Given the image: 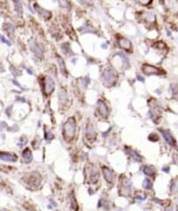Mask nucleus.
I'll return each mask as SVG.
<instances>
[{
	"label": "nucleus",
	"instance_id": "f257e3e1",
	"mask_svg": "<svg viewBox=\"0 0 178 211\" xmlns=\"http://www.w3.org/2000/svg\"><path fill=\"white\" fill-rule=\"evenodd\" d=\"M117 79V72L111 67H108L102 74V81H103L104 84L107 87L113 86L116 84Z\"/></svg>",
	"mask_w": 178,
	"mask_h": 211
},
{
	"label": "nucleus",
	"instance_id": "f03ea898",
	"mask_svg": "<svg viewBox=\"0 0 178 211\" xmlns=\"http://www.w3.org/2000/svg\"><path fill=\"white\" fill-rule=\"evenodd\" d=\"M64 136L67 137L69 139H71L74 135H75V131H76V123L74 119H69V121L64 124Z\"/></svg>",
	"mask_w": 178,
	"mask_h": 211
},
{
	"label": "nucleus",
	"instance_id": "7ed1b4c3",
	"mask_svg": "<svg viewBox=\"0 0 178 211\" xmlns=\"http://www.w3.org/2000/svg\"><path fill=\"white\" fill-rule=\"evenodd\" d=\"M26 183L27 185H30L31 187L38 186V184L40 183V176L36 173L31 174V176L26 178Z\"/></svg>",
	"mask_w": 178,
	"mask_h": 211
},
{
	"label": "nucleus",
	"instance_id": "20e7f679",
	"mask_svg": "<svg viewBox=\"0 0 178 211\" xmlns=\"http://www.w3.org/2000/svg\"><path fill=\"white\" fill-rule=\"evenodd\" d=\"M55 88V83L53 79L50 77H45V84H44V91L46 95H50Z\"/></svg>",
	"mask_w": 178,
	"mask_h": 211
},
{
	"label": "nucleus",
	"instance_id": "39448f33",
	"mask_svg": "<svg viewBox=\"0 0 178 211\" xmlns=\"http://www.w3.org/2000/svg\"><path fill=\"white\" fill-rule=\"evenodd\" d=\"M30 47H31V51L34 53V55L36 57H40V58L43 57V54H44L43 50L39 47V45L36 43L35 41L32 40L30 42Z\"/></svg>",
	"mask_w": 178,
	"mask_h": 211
},
{
	"label": "nucleus",
	"instance_id": "423d86ee",
	"mask_svg": "<svg viewBox=\"0 0 178 211\" xmlns=\"http://www.w3.org/2000/svg\"><path fill=\"white\" fill-rule=\"evenodd\" d=\"M142 71L146 74V75H152V74H161L162 73V71L160 70L158 68H156L152 65H149V64H144L142 65Z\"/></svg>",
	"mask_w": 178,
	"mask_h": 211
},
{
	"label": "nucleus",
	"instance_id": "0eeeda50",
	"mask_svg": "<svg viewBox=\"0 0 178 211\" xmlns=\"http://www.w3.org/2000/svg\"><path fill=\"white\" fill-rule=\"evenodd\" d=\"M0 159L5 162H14L17 160V157L13 154L7 152H0Z\"/></svg>",
	"mask_w": 178,
	"mask_h": 211
},
{
	"label": "nucleus",
	"instance_id": "6e6552de",
	"mask_svg": "<svg viewBox=\"0 0 178 211\" xmlns=\"http://www.w3.org/2000/svg\"><path fill=\"white\" fill-rule=\"evenodd\" d=\"M35 9L36 11L38 12V14H39L40 16H42L44 18H45V19H49V18L51 17V14L50 11H46V10L41 8V7L38 6L36 4H35Z\"/></svg>",
	"mask_w": 178,
	"mask_h": 211
},
{
	"label": "nucleus",
	"instance_id": "1a4fd4ad",
	"mask_svg": "<svg viewBox=\"0 0 178 211\" xmlns=\"http://www.w3.org/2000/svg\"><path fill=\"white\" fill-rule=\"evenodd\" d=\"M160 131L161 133L162 134L163 137L165 138V140L167 141L169 144H176V141L173 138V137H172V135L170 134L169 131H168V130H163V129H160Z\"/></svg>",
	"mask_w": 178,
	"mask_h": 211
},
{
	"label": "nucleus",
	"instance_id": "9d476101",
	"mask_svg": "<svg viewBox=\"0 0 178 211\" xmlns=\"http://www.w3.org/2000/svg\"><path fill=\"white\" fill-rule=\"evenodd\" d=\"M98 109H99L100 114H101L104 117H108L109 110H108V108H107L106 104H105L104 102H102V101H99V102H98Z\"/></svg>",
	"mask_w": 178,
	"mask_h": 211
},
{
	"label": "nucleus",
	"instance_id": "9b49d317",
	"mask_svg": "<svg viewBox=\"0 0 178 211\" xmlns=\"http://www.w3.org/2000/svg\"><path fill=\"white\" fill-rule=\"evenodd\" d=\"M118 43H119V45H120L122 48L125 49V50H129V49L131 48V42H130L129 39L125 38V37L120 38L119 41H118Z\"/></svg>",
	"mask_w": 178,
	"mask_h": 211
},
{
	"label": "nucleus",
	"instance_id": "f8f14e48",
	"mask_svg": "<svg viewBox=\"0 0 178 211\" xmlns=\"http://www.w3.org/2000/svg\"><path fill=\"white\" fill-rule=\"evenodd\" d=\"M104 175L105 176V179H106L108 182L111 183L113 182V180H114V174H113V172L110 170H109L107 168H104Z\"/></svg>",
	"mask_w": 178,
	"mask_h": 211
},
{
	"label": "nucleus",
	"instance_id": "ddd939ff",
	"mask_svg": "<svg viewBox=\"0 0 178 211\" xmlns=\"http://www.w3.org/2000/svg\"><path fill=\"white\" fill-rule=\"evenodd\" d=\"M23 158L24 160V162H27V163L31 162V160H32V154H31V151L29 149H26L23 152Z\"/></svg>",
	"mask_w": 178,
	"mask_h": 211
},
{
	"label": "nucleus",
	"instance_id": "4468645a",
	"mask_svg": "<svg viewBox=\"0 0 178 211\" xmlns=\"http://www.w3.org/2000/svg\"><path fill=\"white\" fill-rule=\"evenodd\" d=\"M86 137L91 139V138H94L96 137V132H95V129H93L92 126H87V129H86Z\"/></svg>",
	"mask_w": 178,
	"mask_h": 211
},
{
	"label": "nucleus",
	"instance_id": "2eb2a0df",
	"mask_svg": "<svg viewBox=\"0 0 178 211\" xmlns=\"http://www.w3.org/2000/svg\"><path fill=\"white\" fill-rule=\"evenodd\" d=\"M143 172L147 175V176H154L155 174H156V170H155V169L153 168V167H151V166H146V167H144V169H143Z\"/></svg>",
	"mask_w": 178,
	"mask_h": 211
},
{
	"label": "nucleus",
	"instance_id": "dca6fc26",
	"mask_svg": "<svg viewBox=\"0 0 178 211\" xmlns=\"http://www.w3.org/2000/svg\"><path fill=\"white\" fill-rule=\"evenodd\" d=\"M130 187H131L130 182L126 179L124 182H123V191H124V192H126L125 195H128V194L130 193Z\"/></svg>",
	"mask_w": 178,
	"mask_h": 211
},
{
	"label": "nucleus",
	"instance_id": "f3484780",
	"mask_svg": "<svg viewBox=\"0 0 178 211\" xmlns=\"http://www.w3.org/2000/svg\"><path fill=\"white\" fill-rule=\"evenodd\" d=\"M79 31H81V33H95V30L90 27V26H83L79 29Z\"/></svg>",
	"mask_w": 178,
	"mask_h": 211
},
{
	"label": "nucleus",
	"instance_id": "a211bd4d",
	"mask_svg": "<svg viewBox=\"0 0 178 211\" xmlns=\"http://www.w3.org/2000/svg\"><path fill=\"white\" fill-rule=\"evenodd\" d=\"M61 49H62V51H64V53H65V54H67V55H69V56H71V55L73 54L72 51H71V48H70V45H69L68 44H62V45H61Z\"/></svg>",
	"mask_w": 178,
	"mask_h": 211
},
{
	"label": "nucleus",
	"instance_id": "6ab92c4d",
	"mask_svg": "<svg viewBox=\"0 0 178 211\" xmlns=\"http://www.w3.org/2000/svg\"><path fill=\"white\" fill-rule=\"evenodd\" d=\"M15 8H16V11L19 15H21L23 13L22 4H21V2L19 0H15Z\"/></svg>",
	"mask_w": 178,
	"mask_h": 211
},
{
	"label": "nucleus",
	"instance_id": "aec40b11",
	"mask_svg": "<svg viewBox=\"0 0 178 211\" xmlns=\"http://www.w3.org/2000/svg\"><path fill=\"white\" fill-rule=\"evenodd\" d=\"M57 63H58V66L60 68V70H62V72H65V64L64 60L62 59V57H57Z\"/></svg>",
	"mask_w": 178,
	"mask_h": 211
},
{
	"label": "nucleus",
	"instance_id": "412c9836",
	"mask_svg": "<svg viewBox=\"0 0 178 211\" xmlns=\"http://www.w3.org/2000/svg\"><path fill=\"white\" fill-rule=\"evenodd\" d=\"M142 186L146 190H150L152 188V182L149 179H144V181L142 182Z\"/></svg>",
	"mask_w": 178,
	"mask_h": 211
},
{
	"label": "nucleus",
	"instance_id": "4be33fe9",
	"mask_svg": "<svg viewBox=\"0 0 178 211\" xmlns=\"http://www.w3.org/2000/svg\"><path fill=\"white\" fill-rule=\"evenodd\" d=\"M4 26H5V29L8 31V33H9L10 35H13V34H14L15 29H14V27H13L11 24H5Z\"/></svg>",
	"mask_w": 178,
	"mask_h": 211
},
{
	"label": "nucleus",
	"instance_id": "5701e85b",
	"mask_svg": "<svg viewBox=\"0 0 178 211\" xmlns=\"http://www.w3.org/2000/svg\"><path fill=\"white\" fill-rule=\"evenodd\" d=\"M129 155L133 157V158L135 159L136 161H137V162H141V160H142V158H141V157L137 153V152H135L134 150H129Z\"/></svg>",
	"mask_w": 178,
	"mask_h": 211
},
{
	"label": "nucleus",
	"instance_id": "b1692460",
	"mask_svg": "<svg viewBox=\"0 0 178 211\" xmlns=\"http://www.w3.org/2000/svg\"><path fill=\"white\" fill-rule=\"evenodd\" d=\"M117 56H119V57H121V58H122V60H123V62H124V64L126 65H129V58H128V57L125 55L124 53L123 52H118L117 53Z\"/></svg>",
	"mask_w": 178,
	"mask_h": 211
},
{
	"label": "nucleus",
	"instance_id": "393cba45",
	"mask_svg": "<svg viewBox=\"0 0 178 211\" xmlns=\"http://www.w3.org/2000/svg\"><path fill=\"white\" fill-rule=\"evenodd\" d=\"M11 72L14 77H18V76L21 75V71L18 70V69H16V68H14V67H12V66L11 67Z\"/></svg>",
	"mask_w": 178,
	"mask_h": 211
},
{
	"label": "nucleus",
	"instance_id": "a878e982",
	"mask_svg": "<svg viewBox=\"0 0 178 211\" xmlns=\"http://www.w3.org/2000/svg\"><path fill=\"white\" fill-rule=\"evenodd\" d=\"M59 97H60L61 102H62V103H64L65 100H66V93H65L64 90L59 91Z\"/></svg>",
	"mask_w": 178,
	"mask_h": 211
},
{
	"label": "nucleus",
	"instance_id": "bb28decb",
	"mask_svg": "<svg viewBox=\"0 0 178 211\" xmlns=\"http://www.w3.org/2000/svg\"><path fill=\"white\" fill-rule=\"evenodd\" d=\"M54 136L53 134L50 131V130H45V139L48 141H51V139H53Z\"/></svg>",
	"mask_w": 178,
	"mask_h": 211
},
{
	"label": "nucleus",
	"instance_id": "cd10ccee",
	"mask_svg": "<svg viewBox=\"0 0 178 211\" xmlns=\"http://www.w3.org/2000/svg\"><path fill=\"white\" fill-rule=\"evenodd\" d=\"M0 40L3 42V43H4V44H6L7 45H11V42H9L4 36H0Z\"/></svg>",
	"mask_w": 178,
	"mask_h": 211
},
{
	"label": "nucleus",
	"instance_id": "c85d7f7f",
	"mask_svg": "<svg viewBox=\"0 0 178 211\" xmlns=\"http://www.w3.org/2000/svg\"><path fill=\"white\" fill-rule=\"evenodd\" d=\"M149 139L150 141H152V142H156V141L158 140V137H157L156 134H152V135H150V136H149Z\"/></svg>",
	"mask_w": 178,
	"mask_h": 211
},
{
	"label": "nucleus",
	"instance_id": "c756f323",
	"mask_svg": "<svg viewBox=\"0 0 178 211\" xmlns=\"http://www.w3.org/2000/svg\"><path fill=\"white\" fill-rule=\"evenodd\" d=\"M81 82H82V84H84V87L85 88V87L87 86V84H89V79H88L87 77H85V78H84Z\"/></svg>",
	"mask_w": 178,
	"mask_h": 211
},
{
	"label": "nucleus",
	"instance_id": "7c9ffc66",
	"mask_svg": "<svg viewBox=\"0 0 178 211\" xmlns=\"http://www.w3.org/2000/svg\"><path fill=\"white\" fill-rule=\"evenodd\" d=\"M137 1H138L139 3H141L142 4H144V5L149 4L151 2V0H137Z\"/></svg>",
	"mask_w": 178,
	"mask_h": 211
},
{
	"label": "nucleus",
	"instance_id": "2f4dec72",
	"mask_svg": "<svg viewBox=\"0 0 178 211\" xmlns=\"http://www.w3.org/2000/svg\"><path fill=\"white\" fill-rule=\"evenodd\" d=\"M137 78L139 81H141V82H144V78H143V77H142L141 76H137Z\"/></svg>",
	"mask_w": 178,
	"mask_h": 211
},
{
	"label": "nucleus",
	"instance_id": "473e14b6",
	"mask_svg": "<svg viewBox=\"0 0 178 211\" xmlns=\"http://www.w3.org/2000/svg\"><path fill=\"white\" fill-rule=\"evenodd\" d=\"M12 82H13V84H16V85H17V86H18L19 88L22 89V87H21V85H20V84H18V82H17V81H15V80H13Z\"/></svg>",
	"mask_w": 178,
	"mask_h": 211
},
{
	"label": "nucleus",
	"instance_id": "72a5a7b5",
	"mask_svg": "<svg viewBox=\"0 0 178 211\" xmlns=\"http://www.w3.org/2000/svg\"><path fill=\"white\" fill-rule=\"evenodd\" d=\"M0 71H4V68H3V65L1 63H0Z\"/></svg>",
	"mask_w": 178,
	"mask_h": 211
},
{
	"label": "nucleus",
	"instance_id": "f704fd0d",
	"mask_svg": "<svg viewBox=\"0 0 178 211\" xmlns=\"http://www.w3.org/2000/svg\"><path fill=\"white\" fill-rule=\"evenodd\" d=\"M27 71H28V72H29L30 74H32V71H31V70H29V69H27Z\"/></svg>",
	"mask_w": 178,
	"mask_h": 211
},
{
	"label": "nucleus",
	"instance_id": "c9c22d12",
	"mask_svg": "<svg viewBox=\"0 0 178 211\" xmlns=\"http://www.w3.org/2000/svg\"><path fill=\"white\" fill-rule=\"evenodd\" d=\"M102 46H103L104 48H106V44H103Z\"/></svg>",
	"mask_w": 178,
	"mask_h": 211
},
{
	"label": "nucleus",
	"instance_id": "e433bc0d",
	"mask_svg": "<svg viewBox=\"0 0 178 211\" xmlns=\"http://www.w3.org/2000/svg\"><path fill=\"white\" fill-rule=\"evenodd\" d=\"M0 211H7V210H0Z\"/></svg>",
	"mask_w": 178,
	"mask_h": 211
}]
</instances>
